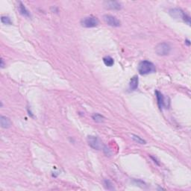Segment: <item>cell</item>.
<instances>
[{
  "label": "cell",
  "instance_id": "cell-10",
  "mask_svg": "<svg viewBox=\"0 0 191 191\" xmlns=\"http://www.w3.org/2000/svg\"><path fill=\"white\" fill-rule=\"evenodd\" d=\"M18 10L19 11H20V13L21 15H23V17H30V16H31L30 15L29 11L27 10V8H25V5H24L22 2H20V5H19L18 6Z\"/></svg>",
  "mask_w": 191,
  "mask_h": 191
},
{
  "label": "cell",
  "instance_id": "cell-18",
  "mask_svg": "<svg viewBox=\"0 0 191 191\" xmlns=\"http://www.w3.org/2000/svg\"><path fill=\"white\" fill-rule=\"evenodd\" d=\"M185 44H187V46H190V43L189 40H187V41H185Z\"/></svg>",
  "mask_w": 191,
  "mask_h": 191
},
{
  "label": "cell",
  "instance_id": "cell-5",
  "mask_svg": "<svg viewBox=\"0 0 191 191\" xmlns=\"http://www.w3.org/2000/svg\"><path fill=\"white\" fill-rule=\"evenodd\" d=\"M87 142L89 146L91 148L97 150H100L103 149V145L100 139L95 136H88L87 137Z\"/></svg>",
  "mask_w": 191,
  "mask_h": 191
},
{
  "label": "cell",
  "instance_id": "cell-9",
  "mask_svg": "<svg viewBox=\"0 0 191 191\" xmlns=\"http://www.w3.org/2000/svg\"><path fill=\"white\" fill-rule=\"evenodd\" d=\"M138 83H139V78L137 76H133L130 80V84H129V87L130 89L132 90H137L138 87Z\"/></svg>",
  "mask_w": 191,
  "mask_h": 191
},
{
  "label": "cell",
  "instance_id": "cell-16",
  "mask_svg": "<svg viewBox=\"0 0 191 191\" xmlns=\"http://www.w3.org/2000/svg\"><path fill=\"white\" fill-rule=\"evenodd\" d=\"M1 22L3 24H7V25H11V24H12L11 19L8 17H4V16H2V17H1Z\"/></svg>",
  "mask_w": 191,
  "mask_h": 191
},
{
  "label": "cell",
  "instance_id": "cell-11",
  "mask_svg": "<svg viewBox=\"0 0 191 191\" xmlns=\"http://www.w3.org/2000/svg\"><path fill=\"white\" fill-rule=\"evenodd\" d=\"M1 126L4 129H8L11 126V120L6 117H4V116H1Z\"/></svg>",
  "mask_w": 191,
  "mask_h": 191
},
{
  "label": "cell",
  "instance_id": "cell-3",
  "mask_svg": "<svg viewBox=\"0 0 191 191\" xmlns=\"http://www.w3.org/2000/svg\"><path fill=\"white\" fill-rule=\"evenodd\" d=\"M171 48L170 45L167 43H160L158 44L155 48V53L159 56H166L170 53Z\"/></svg>",
  "mask_w": 191,
  "mask_h": 191
},
{
  "label": "cell",
  "instance_id": "cell-14",
  "mask_svg": "<svg viewBox=\"0 0 191 191\" xmlns=\"http://www.w3.org/2000/svg\"><path fill=\"white\" fill-rule=\"evenodd\" d=\"M131 138L134 141H135L136 143H140V144H146V142L143 139H142L141 137H140L139 136L135 135V134H132Z\"/></svg>",
  "mask_w": 191,
  "mask_h": 191
},
{
  "label": "cell",
  "instance_id": "cell-13",
  "mask_svg": "<svg viewBox=\"0 0 191 191\" xmlns=\"http://www.w3.org/2000/svg\"><path fill=\"white\" fill-rule=\"evenodd\" d=\"M93 120L97 123H102L104 120V117L102 115H101L100 113H94L92 117Z\"/></svg>",
  "mask_w": 191,
  "mask_h": 191
},
{
  "label": "cell",
  "instance_id": "cell-2",
  "mask_svg": "<svg viewBox=\"0 0 191 191\" xmlns=\"http://www.w3.org/2000/svg\"><path fill=\"white\" fill-rule=\"evenodd\" d=\"M169 14L173 18L176 20H182L188 25H190V17L180 8H173L169 10Z\"/></svg>",
  "mask_w": 191,
  "mask_h": 191
},
{
  "label": "cell",
  "instance_id": "cell-15",
  "mask_svg": "<svg viewBox=\"0 0 191 191\" xmlns=\"http://www.w3.org/2000/svg\"><path fill=\"white\" fill-rule=\"evenodd\" d=\"M104 184H105V188L107 190H114L113 184L111 183V182L107 180V179H105V180L104 181Z\"/></svg>",
  "mask_w": 191,
  "mask_h": 191
},
{
  "label": "cell",
  "instance_id": "cell-6",
  "mask_svg": "<svg viewBox=\"0 0 191 191\" xmlns=\"http://www.w3.org/2000/svg\"><path fill=\"white\" fill-rule=\"evenodd\" d=\"M104 21L108 25H110L112 27H120L121 25V23L119 20L118 19L114 16L110 15V14H105L103 17Z\"/></svg>",
  "mask_w": 191,
  "mask_h": 191
},
{
  "label": "cell",
  "instance_id": "cell-12",
  "mask_svg": "<svg viewBox=\"0 0 191 191\" xmlns=\"http://www.w3.org/2000/svg\"><path fill=\"white\" fill-rule=\"evenodd\" d=\"M103 62H104L105 65L107 66V67H112L114 64V61L110 56H105L103 58Z\"/></svg>",
  "mask_w": 191,
  "mask_h": 191
},
{
  "label": "cell",
  "instance_id": "cell-1",
  "mask_svg": "<svg viewBox=\"0 0 191 191\" xmlns=\"http://www.w3.org/2000/svg\"><path fill=\"white\" fill-rule=\"evenodd\" d=\"M155 71V66L154 65L153 63L151 62V61H141L138 65V72L142 76L150 74V73H153Z\"/></svg>",
  "mask_w": 191,
  "mask_h": 191
},
{
  "label": "cell",
  "instance_id": "cell-4",
  "mask_svg": "<svg viewBox=\"0 0 191 191\" xmlns=\"http://www.w3.org/2000/svg\"><path fill=\"white\" fill-rule=\"evenodd\" d=\"M99 20L95 17H87L81 20V25L84 28H94L99 25Z\"/></svg>",
  "mask_w": 191,
  "mask_h": 191
},
{
  "label": "cell",
  "instance_id": "cell-8",
  "mask_svg": "<svg viewBox=\"0 0 191 191\" xmlns=\"http://www.w3.org/2000/svg\"><path fill=\"white\" fill-rule=\"evenodd\" d=\"M155 95H156V98H157L158 105L159 108L162 109L165 106L164 97H163V94H162L160 92L158 91V90H156L155 91Z\"/></svg>",
  "mask_w": 191,
  "mask_h": 191
},
{
  "label": "cell",
  "instance_id": "cell-7",
  "mask_svg": "<svg viewBox=\"0 0 191 191\" xmlns=\"http://www.w3.org/2000/svg\"><path fill=\"white\" fill-rule=\"evenodd\" d=\"M106 8L111 10H120L122 8L121 4L116 1H108L105 2Z\"/></svg>",
  "mask_w": 191,
  "mask_h": 191
},
{
  "label": "cell",
  "instance_id": "cell-17",
  "mask_svg": "<svg viewBox=\"0 0 191 191\" xmlns=\"http://www.w3.org/2000/svg\"><path fill=\"white\" fill-rule=\"evenodd\" d=\"M5 67V64H4V60L1 59V68H3V67Z\"/></svg>",
  "mask_w": 191,
  "mask_h": 191
}]
</instances>
